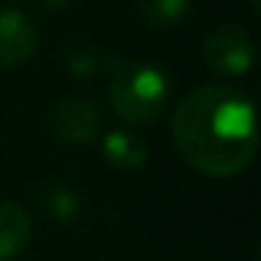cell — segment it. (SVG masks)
Segmentation results:
<instances>
[{
  "label": "cell",
  "mask_w": 261,
  "mask_h": 261,
  "mask_svg": "<svg viewBox=\"0 0 261 261\" xmlns=\"http://www.w3.org/2000/svg\"><path fill=\"white\" fill-rule=\"evenodd\" d=\"M171 138L199 174L233 177L253 163L258 149L253 101L227 85L197 87L174 107Z\"/></svg>",
  "instance_id": "1"
},
{
  "label": "cell",
  "mask_w": 261,
  "mask_h": 261,
  "mask_svg": "<svg viewBox=\"0 0 261 261\" xmlns=\"http://www.w3.org/2000/svg\"><path fill=\"white\" fill-rule=\"evenodd\" d=\"M104 70L110 73L107 101L121 121L135 126L158 121L169 101V82L158 68L104 57Z\"/></svg>",
  "instance_id": "2"
},
{
  "label": "cell",
  "mask_w": 261,
  "mask_h": 261,
  "mask_svg": "<svg viewBox=\"0 0 261 261\" xmlns=\"http://www.w3.org/2000/svg\"><path fill=\"white\" fill-rule=\"evenodd\" d=\"M202 59L211 70L222 76H242L255 62V42L239 25H219L205 34Z\"/></svg>",
  "instance_id": "3"
},
{
  "label": "cell",
  "mask_w": 261,
  "mask_h": 261,
  "mask_svg": "<svg viewBox=\"0 0 261 261\" xmlns=\"http://www.w3.org/2000/svg\"><path fill=\"white\" fill-rule=\"evenodd\" d=\"M51 129L65 143H90L104 132V113L93 98L68 96L54 107Z\"/></svg>",
  "instance_id": "4"
},
{
  "label": "cell",
  "mask_w": 261,
  "mask_h": 261,
  "mask_svg": "<svg viewBox=\"0 0 261 261\" xmlns=\"http://www.w3.org/2000/svg\"><path fill=\"white\" fill-rule=\"evenodd\" d=\"M40 48L34 23L20 9H0V68H20L31 62Z\"/></svg>",
  "instance_id": "5"
},
{
  "label": "cell",
  "mask_w": 261,
  "mask_h": 261,
  "mask_svg": "<svg viewBox=\"0 0 261 261\" xmlns=\"http://www.w3.org/2000/svg\"><path fill=\"white\" fill-rule=\"evenodd\" d=\"M34 219L20 202H0V261H12L31 244Z\"/></svg>",
  "instance_id": "6"
},
{
  "label": "cell",
  "mask_w": 261,
  "mask_h": 261,
  "mask_svg": "<svg viewBox=\"0 0 261 261\" xmlns=\"http://www.w3.org/2000/svg\"><path fill=\"white\" fill-rule=\"evenodd\" d=\"M101 152H104V158L110 160V166H115V169H121V171L141 169L149 158L146 143L126 129L107 132V135H104V143H101Z\"/></svg>",
  "instance_id": "7"
},
{
  "label": "cell",
  "mask_w": 261,
  "mask_h": 261,
  "mask_svg": "<svg viewBox=\"0 0 261 261\" xmlns=\"http://www.w3.org/2000/svg\"><path fill=\"white\" fill-rule=\"evenodd\" d=\"M191 12V0H138V17L149 29H174Z\"/></svg>",
  "instance_id": "8"
},
{
  "label": "cell",
  "mask_w": 261,
  "mask_h": 261,
  "mask_svg": "<svg viewBox=\"0 0 261 261\" xmlns=\"http://www.w3.org/2000/svg\"><path fill=\"white\" fill-rule=\"evenodd\" d=\"M62 62H65V70H68L70 76L87 79V76H93V73L101 70L104 59H101V54H98L87 40L73 37V40H68V42H65V48H62Z\"/></svg>",
  "instance_id": "9"
},
{
  "label": "cell",
  "mask_w": 261,
  "mask_h": 261,
  "mask_svg": "<svg viewBox=\"0 0 261 261\" xmlns=\"http://www.w3.org/2000/svg\"><path fill=\"white\" fill-rule=\"evenodd\" d=\"M45 208L54 219L59 222H76L82 216V197L70 186L54 182L51 188H45Z\"/></svg>",
  "instance_id": "10"
},
{
  "label": "cell",
  "mask_w": 261,
  "mask_h": 261,
  "mask_svg": "<svg viewBox=\"0 0 261 261\" xmlns=\"http://www.w3.org/2000/svg\"><path fill=\"white\" fill-rule=\"evenodd\" d=\"M37 3H40L45 12H62V9L68 6L70 0H37Z\"/></svg>",
  "instance_id": "11"
},
{
  "label": "cell",
  "mask_w": 261,
  "mask_h": 261,
  "mask_svg": "<svg viewBox=\"0 0 261 261\" xmlns=\"http://www.w3.org/2000/svg\"><path fill=\"white\" fill-rule=\"evenodd\" d=\"M250 3H253V9H255V12L261 9V0H250Z\"/></svg>",
  "instance_id": "12"
}]
</instances>
